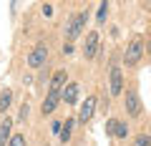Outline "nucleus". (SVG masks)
<instances>
[{
    "label": "nucleus",
    "mask_w": 151,
    "mask_h": 146,
    "mask_svg": "<svg viewBox=\"0 0 151 146\" xmlns=\"http://www.w3.org/2000/svg\"><path fill=\"white\" fill-rule=\"evenodd\" d=\"M10 146H25V136H20V134L13 136V139H10Z\"/></svg>",
    "instance_id": "dca6fc26"
},
{
    "label": "nucleus",
    "mask_w": 151,
    "mask_h": 146,
    "mask_svg": "<svg viewBox=\"0 0 151 146\" xmlns=\"http://www.w3.org/2000/svg\"><path fill=\"white\" fill-rule=\"evenodd\" d=\"M96 50H98V35H96V33H88L83 53H86V58H93V55H96Z\"/></svg>",
    "instance_id": "1a4fd4ad"
},
{
    "label": "nucleus",
    "mask_w": 151,
    "mask_h": 146,
    "mask_svg": "<svg viewBox=\"0 0 151 146\" xmlns=\"http://www.w3.org/2000/svg\"><path fill=\"white\" fill-rule=\"evenodd\" d=\"M86 20H88V13H78V15L68 23V30H65L68 40H73V38H78V35H81V30H83V25H86Z\"/></svg>",
    "instance_id": "f03ea898"
},
{
    "label": "nucleus",
    "mask_w": 151,
    "mask_h": 146,
    "mask_svg": "<svg viewBox=\"0 0 151 146\" xmlns=\"http://www.w3.org/2000/svg\"><path fill=\"white\" fill-rule=\"evenodd\" d=\"M106 134L116 136V139H126V134H129V129H126V124H121V121L111 119V121L106 124Z\"/></svg>",
    "instance_id": "423d86ee"
},
{
    "label": "nucleus",
    "mask_w": 151,
    "mask_h": 146,
    "mask_svg": "<svg viewBox=\"0 0 151 146\" xmlns=\"http://www.w3.org/2000/svg\"><path fill=\"white\" fill-rule=\"evenodd\" d=\"M111 96H119L124 91V81H121V68H111V86H108Z\"/></svg>",
    "instance_id": "6e6552de"
},
{
    "label": "nucleus",
    "mask_w": 151,
    "mask_h": 146,
    "mask_svg": "<svg viewBox=\"0 0 151 146\" xmlns=\"http://www.w3.org/2000/svg\"><path fill=\"white\" fill-rule=\"evenodd\" d=\"M10 126H13V121H10V119H5V124L0 126V144H3V146H5L8 136H10Z\"/></svg>",
    "instance_id": "9b49d317"
},
{
    "label": "nucleus",
    "mask_w": 151,
    "mask_h": 146,
    "mask_svg": "<svg viewBox=\"0 0 151 146\" xmlns=\"http://www.w3.org/2000/svg\"><path fill=\"white\" fill-rule=\"evenodd\" d=\"M149 53H151V43H149Z\"/></svg>",
    "instance_id": "a211bd4d"
},
{
    "label": "nucleus",
    "mask_w": 151,
    "mask_h": 146,
    "mask_svg": "<svg viewBox=\"0 0 151 146\" xmlns=\"http://www.w3.org/2000/svg\"><path fill=\"white\" fill-rule=\"evenodd\" d=\"M70 129H73V119H65V126L60 129V141H63V144L70 139Z\"/></svg>",
    "instance_id": "ddd939ff"
},
{
    "label": "nucleus",
    "mask_w": 151,
    "mask_h": 146,
    "mask_svg": "<svg viewBox=\"0 0 151 146\" xmlns=\"http://www.w3.org/2000/svg\"><path fill=\"white\" fill-rule=\"evenodd\" d=\"M134 146H151V139H149V136H139Z\"/></svg>",
    "instance_id": "f3484780"
},
{
    "label": "nucleus",
    "mask_w": 151,
    "mask_h": 146,
    "mask_svg": "<svg viewBox=\"0 0 151 146\" xmlns=\"http://www.w3.org/2000/svg\"><path fill=\"white\" fill-rule=\"evenodd\" d=\"M141 53H144V43H141L139 38H136V40H131V43H129V48H126V53H124L126 65H136V63H139V58H141Z\"/></svg>",
    "instance_id": "f257e3e1"
},
{
    "label": "nucleus",
    "mask_w": 151,
    "mask_h": 146,
    "mask_svg": "<svg viewBox=\"0 0 151 146\" xmlns=\"http://www.w3.org/2000/svg\"><path fill=\"white\" fill-rule=\"evenodd\" d=\"M63 83H65V70H58V73L53 76V83H50V88L60 91V88H63Z\"/></svg>",
    "instance_id": "f8f14e48"
},
{
    "label": "nucleus",
    "mask_w": 151,
    "mask_h": 146,
    "mask_svg": "<svg viewBox=\"0 0 151 146\" xmlns=\"http://www.w3.org/2000/svg\"><path fill=\"white\" fill-rule=\"evenodd\" d=\"M45 58H48V48L40 43V45H35V48H33L30 55H28V65H30V68H40V65L45 63Z\"/></svg>",
    "instance_id": "7ed1b4c3"
},
{
    "label": "nucleus",
    "mask_w": 151,
    "mask_h": 146,
    "mask_svg": "<svg viewBox=\"0 0 151 146\" xmlns=\"http://www.w3.org/2000/svg\"><path fill=\"white\" fill-rule=\"evenodd\" d=\"M126 111H129V116L141 114V101H139V93L136 91H126Z\"/></svg>",
    "instance_id": "39448f33"
},
{
    "label": "nucleus",
    "mask_w": 151,
    "mask_h": 146,
    "mask_svg": "<svg viewBox=\"0 0 151 146\" xmlns=\"http://www.w3.org/2000/svg\"><path fill=\"white\" fill-rule=\"evenodd\" d=\"M58 98H60V91L50 88L48 96H45V101H43V116H45V114H53V111H55V106H58Z\"/></svg>",
    "instance_id": "0eeeda50"
},
{
    "label": "nucleus",
    "mask_w": 151,
    "mask_h": 146,
    "mask_svg": "<svg viewBox=\"0 0 151 146\" xmlns=\"http://www.w3.org/2000/svg\"><path fill=\"white\" fill-rule=\"evenodd\" d=\"M149 139H151V134H149Z\"/></svg>",
    "instance_id": "6ab92c4d"
},
{
    "label": "nucleus",
    "mask_w": 151,
    "mask_h": 146,
    "mask_svg": "<svg viewBox=\"0 0 151 146\" xmlns=\"http://www.w3.org/2000/svg\"><path fill=\"white\" fill-rule=\"evenodd\" d=\"M93 111H96V98L88 96L86 103L81 106V111H78V121H81V124H88V121L93 119Z\"/></svg>",
    "instance_id": "20e7f679"
},
{
    "label": "nucleus",
    "mask_w": 151,
    "mask_h": 146,
    "mask_svg": "<svg viewBox=\"0 0 151 146\" xmlns=\"http://www.w3.org/2000/svg\"><path fill=\"white\" fill-rule=\"evenodd\" d=\"M106 13H108V3H101V10H98V23L106 20Z\"/></svg>",
    "instance_id": "2eb2a0df"
},
{
    "label": "nucleus",
    "mask_w": 151,
    "mask_h": 146,
    "mask_svg": "<svg viewBox=\"0 0 151 146\" xmlns=\"http://www.w3.org/2000/svg\"><path fill=\"white\" fill-rule=\"evenodd\" d=\"M10 91H5V93H3V96H0V111H3V114H5V108L8 106H10Z\"/></svg>",
    "instance_id": "4468645a"
},
{
    "label": "nucleus",
    "mask_w": 151,
    "mask_h": 146,
    "mask_svg": "<svg viewBox=\"0 0 151 146\" xmlns=\"http://www.w3.org/2000/svg\"><path fill=\"white\" fill-rule=\"evenodd\" d=\"M60 98H63L65 103H76L78 101V86H76V83H68V86L60 91Z\"/></svg>",
    "instance_id": "9d476101"
}]
</instances>
